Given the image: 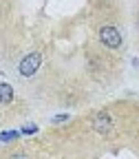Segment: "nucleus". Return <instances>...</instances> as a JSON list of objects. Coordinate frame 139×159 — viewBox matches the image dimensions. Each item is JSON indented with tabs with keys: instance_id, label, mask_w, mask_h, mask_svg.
I'll return each mask as SVG.
<instances>
[{
	"instance_id": "obj_8",
	"label": "nucleus",
	"mask_w": 139,
	"mask_h": 159,
	"mask_svg": "<svg viewBox=\"0 0 139 159\" xmlns=\"http://www.w3.org/2000/svg\"><path fill=\"white\" fill-rule=\"evenodd\" d=\"M64 119H69V115H57V117H53V122H64Z\"/></svg>"
},
{
	"instance_id": "obj_3",
	"label": "nucleus",
	"mask_w": 139,
	"mask_h": 159,
	"mask_svg": "<svg viewBox=\"0 0 139 159\" xmlns=\"http://www.w3.org/2000/svg\"><path fill=\"white\" fill-rule=\"evenodd\" d=\"M93 128H95V133H102V135L110 133V130H113L110 115H108V113H97L95 119H93Z\"/></svg>"
},
{
	"instance_id": "obj_6",
	"label": "nucleus",
	"mask_w": 139,
	"mask_h": 159,
	"mask_svg": "<svg viewBox=\"0 0 139 159\" xmlns=\"http://www.w3.org/2000/svg\"><path fill=\"white\" fill-rule=\"evenodd\" d=\"M35 130H38V126H31V124H29V126H25V128H22V133H25V135H33V133H35Z\"/></svg>"
},
{
	"instance_id": "obj_1",
	"label": "nucleus",
	"mask_w": 139,
	"mask_h": 159,
	"mask_svg": "<svg viewBox=\"0 0 139 159\" xmlns=\"http://www.w3.org/2000/svg\"><path fill=\"white\" fill-rule=\"evenodd\" d=\"M40 64H42V55L40 53H29V55L22 57V62H20V73L25 77H31V75H35Z\"/></svg>"
},
{
	"instance_id": "obj_4",
	"label": "nucleus",
	"mask_w": 139,
	"mask_h": 159,
	"mask_svg": "<svg viewBox=\"0 0 139 159\" xmlns=\"http://www.w3.org/2000/svg\"><path fill=\"white\" fill-rule=\"evenodd\" d=\"M13 99V89L5 82H0V104H9Z\"/></svg>"
},
{
	"instance_id": "obj_2",
	"label": "nucleus",
	"mask_w": 139,
	"mask_h": 159,
	"mask_svg": "<svg viewBox=\"0 0 139 159\" xmlns=\"http://www.w3.org/2000/svg\"><path fill=\"white\" fill-rule=\"evenodd\" d=\"M99 40H102V44H106L108 49H117L122 44V35H119V31L115 27H110V25L99 29Z\"/></svg>"
},
{
	"instance_id": "obj_7",
	"label": "nucleus",
	"mask_w": 139,
	"mask_h": 159,
	"mask_svg": "<svg viewBox=\"0 0 139 159\" xmlns=\"http://www.w3.org/2000/svg\"><path fill=\"white\" fill-rule=\"evenodd\" d=\"M9 159H29V157H27V155H22V152H18V155H11Z\"/></svg>"
},
{
	"instance_id": "obj_5",
	"label": "nucleus",
	"mask_w": 139,
	"mask_h": 159,
	"mask_svg": "<svg viewBox=\"0 0 139 159\" xmlns=\"http://www.w3.org/2000/svg\"><path fill=\"white\" fill-rule=\"evenodd\" d=\"M20 133L18 130H5V133H0V142H11V139H16Z\"/></svg>"
}]
</instances>
